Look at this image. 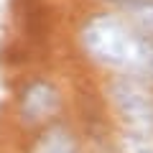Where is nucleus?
<instances>
[{
    "label": "nucleus",
    "instance_id": "nucleus-1",
    "mask_svg": "<svg viewBox=\"0 0 153 153\" xmlns=\"http://www.w3.org/2000/svg\"><path fill=\"white\" fill-rule=\"evenodd\" d=\"M87 56L123 76L153 79V36L135 31L117 16H94L79 31Z\"/></svg>",
    "mask_w": 153,
    "mask_h": 153
},
{
    "label": "nucleus",
    "instance_id": "nucleus-2",
    "mask_svg": "<svg viewBox=\"0 0 153 153\" xmlns=\"http://www.w3.org/2000/svg\"><path fill=\"white\" fill-rule=\"evenodd\" d=\"M117 117L128 133L153 138V89L138 76H115L107 87Z\"/></svg>",
    "mask_w": 153,
    "mask_h": 153
},
{
    "label": "nucleus",
    "instance_id": "nucleus-3",
    "mask_svg": "<svg viewBox=\"0 0 153 153\" xmlns=\"http://www.w3.org/2000/svg\"><path fill=\"white\" fill-rule=\"evenodd\" d=\"M61 107V94L46 79H36L31 82L21 94V115L28 123H44L54 117Z\"/></svg>",
    "mask_w": 153,
    "mask_h": 153
},
{
    "label": "nucleus",
    "instance_id": "nucleus-4",
    "mask_svg": "<svg viewBox=\"0 0 153 153\" xmlns=\"http://www.w3.org/2000/svg\"><path fill=\"white\" fill-rule=\"evenodd\" d=\"M128 26L153 36V0H110Z\"/></svg>",
    "mask_w": 153,
    "mask_h": 153
},
{
    "label": "nucleus",
    "instance_id": "nucleus-5",
    "mask_svg": "<svg viewBox=\"0 0 153 153\" xmlns=\"http://www.w3.org/2000/svg\"><path fill=\"white\" fill-rule=\"evenodd\" d=\"M31 153H79L76 140L64 125H51L38 135Z\"/></svg>",
    "mask_w": 153,
    "mask_h": 153
},
{
    "label": "nucleus",
    "instance_id": "nucleus-6",
    "mask_svg": "<svg viewBox=\"0 0 153 153\" xmlns=\"http://www.w3.org/2000/svg\"><path fill=\"white\" fill-rule=\"evenodd\" d=\"M123 148H125V153H153V138L135 135V133H125Z\"/></svg>",
    "mask_w": 153,
    "mask_h": 153
}]
</instances>
